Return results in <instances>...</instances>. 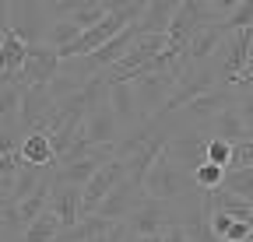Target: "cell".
<instances>
[{
    "label": "cell",
    "instance_id": "cell-1",
    "mask_svg": "<svg viewBox=\"0 0 253 242\" xmlns=\"http://www.w3.org/2000/svg\"><path fill=\"white\" fill-rule=\"evenodd\" d=\"M144 193H148V200H158V204H179V200L197 197L201 186H197V175L190 169H183L179 162L162 155L144 179Z\"/></svg>",
    "mask_w": 253,
    "mask_h": 242
},
{
    "label": "cell",
    "instance_id": "cell-2",
    "mask_svg": "<svg viewBox=\"0 0 253 242\" xmlns=\"http://www.w3.org/2000/svg\"><path fill=\"white\" fill-rule=\"evenodd\" d=\"M0 18H4V25L18 39H25L28 46H46L49 28L56 25L49 18L46 4H39V0H7V4H0Z\"/></svg>",
    "mask_w": 253,
    "mask_h": 242
},
{
    "label": "cell",
    "instance_id": "cell-3",
    "mask_svg": "<svg viewBox=\"0 0 253 242\" xmlns=\"http://www.w3.org/2000/svg\"><path fill=\"white\" fill-rule=\"evenodd\" d=\"M253 60V28H243V32H229V39L221 42V49L214 53V74L221 88H236L239 74L246 70V64Z\"/></svg>",
    "mask_w": 253,
    "mask_h": 242
},
{
    "label": "cell",
    "instance_id": "cell-4",
    "mask_svg": "<svg viewBox=\"0 0 253 242\" xmlns=\"http://www.w3.org/2000/svg\"><path fill=\"white\" fill-rule=\"evenodd\" d=\"M179 77H183V74L169 70V74H141V77H134V81H130V84H134L137 109H141V116H144V123H151V119L166 109V102L172 99Z\"/></svg>",
    "mask_w": 253,
    "mask_h": 242
},
{
    "label": "cell",
    "instance_id": "cell-5",
    "mask_svg": "<svg viewBox=\"0 0 253 242\" xmlns=\"http://www.w3.org/2000/svg\"><path fill=\"white\" fill-rule=\"evenodd\" d=\"M148 204V193H144V186L141 183H134V179L130 175H126L123 179V183L102 200V207L99 210H95V214H99V218H106V221H130L134 214H137V210Z\"/></svg>",
    "mask_w": 253,
    "mask_h": 242
},
{
    "label": "cell",
    "instance_id": "cell-6",
    "mask_svg": "<svg viewBox=\"0 0 253 242\" xmlns=\"http://www.w3.org/2000/svg\"><path fill=\"white\" fill-rule=\"evenodd\" d=\"M60 70H63L60 49H53V46H32L18 84L21 88H46V84H53L60 77Z\"/></svg>",
    "mask_w": 253,
    "mask_h": 242
},
{
    "label": "cell",
    "instance_id": "cell-7",
    "mask_svg": "<svg viewBox=\"0 0 253 242\" xmlns=\"http://www.w3.org/2000/svg\"><path fill=\"white\" fill-rule=\"evenodd\" d=\"M208 144H211V134H201V130H183V134H172L169 144H166V155L172 162H179L183 169L197 172L201 165H208Z\"/></svg>",
    "mask_w": 253,
    "mask_h": 242
},
{
    "label": "cell",
    "instance_id": "cell-8",
    "mask_svg": "<svg viewBox=\"0 0 253 242\" xmlns=\"http://www.w3.org/2000/svg\"><path fill=\"white\" fill-rule=\"evenodd\" d=\"M126 175H130V169H126V162H120V158H109L99 172H95V179L84 186V218H91L95 210L102 207V200L123 183Z\"/></svg>",
    "mask_w": 253,
    "mask_h": 242
},
{
    "label": "cell",
    "instance_id": "cell-9",
    "mask_svg": "<svg viewBox=\"0 0 253 242\" xmlns=\"http://www.w3.org/2000/svg\"><path fill=\"white\" fill-rule=\"evenodd\" d=\"M84 137H88L91 147H116V144L123 140L120 116H116V109H113L109 102H106L99 112H91V116L84 119Z\"/></svg>",
    "mask_w": 253,
    "mask_h": 242
},
{
    "label": "cell",
    "instance_id": "cell-10",
    "mask_svg": "<svg viewBox=\"0 0 253 242\" xmlns=\"http://www.w3.org/2000/svg\"><path fill=\"white\" fill-rule=\"evenodd\" d=\"M49 210L60 218L63 228L81 225V221H84V190H78V186H53Z\"/></svg>",
    "mask_w": 253,
    "mask_h": 242
},
{
    "label": "cell",
    "instance_id": "cell-11",
    "mask_svg": "<svg viewBox=\"0 0 253 242\" xmlns=\"http://www.w3.org/2000/svg\"><path fill=\"white\" fill-rule=\"evenodd\" d=\"M28 42L18 39L11 28L4 25L0 28V64H4V84H18L21 70H25V60H28Z\"/></svg>",
    "mask_w": 253,
    "mask_h": 242
},
{
    "label": "cell",
    "instance_id": "cell-12",
    "mask_svg": "<svg viewBox=\"0 0 253 242\" xmlns=\"http://www.w3.org/2000/svg\"><path fill=\"white\" fill-rule=\"evenodd\" d=\"M109 105H113L116 116H120L123 134H130V130L144 127V116H141L137 99H134V84H109Z\"/></svg>",
    "mask_w": 253,
    "mask_h": 242
},
{
    "label": "cell",
    "instance_id": "cell-13",
    "mask_svg": "<svg viewBox=\"0 0 253 242\" xmlns=\"http://www.w3.org/2000/svg\"><path fill=\"white\" fill-rule=\"evenodd\" d=\"M176 14H179V4H172V0H151L144 18H141L144 35H169Z\"/></svg>",
    "mask_w": 253,
    "mask_h": 242
},
{
    "label": "cell",
    "instance_id": "cell-14",
    "mask_svg": "<svg viewBox=\"0 0 253 242\" xmlns=\"http://www.w3.org/2000/svg\"><path fill=\"white\" fill-rule=\"evenodd\" d=\"M21 158L28 165H39V169H53L56 165V151H53V137L46 130H36L21 140Z\"/></svg>",
    "mask_w": 253,
    "mask_h": 242
},
{
    "label": "cell",
    "instance_id": "cell-15",
    "mask_svg": "<svg viewBox=\"0 0 253 242\" xmlns=\"http://www.w3.org/2000/svg\"><path fill=\"white\" fill-rule=\"evenodd\" d=\"M208 204H211V210H218V214H229L236 221H250L253 225V200H243V197H236L229 190H211Z\"/></svg>",
    "mask_w": 253,
    "mask_h": 242
},
{
    "label": "cell",
    "instance_id": "cell-16",
    "mask_svg": "<svg viewBox=\"0 0 253 242\" xmlns=\"http://www.w3.org/2000/svg\"><path fill=\"white\" fill-rule=\"evenodd\" d=\"M211 137H218V140H229V144H243V140H250L253 134L246 130V123H243V116H239V109H225L214 123H211Z\"/></svg>",
    "mask_w": 253,
    "mask_h": 242
},
{
    "label": "cell",
    "instance_id": "cell-17",
    "mask_svg": "<svg viewBox=\"0 0 253 242\" xmlns=\"http://www.w3.org/2000/svg\"><path fill=\"white\" fill-rule=\"evenodd\" d=\"M109 18V0H78V7L71 14V21L81 28V35L91 32L95 25H102Z\"/></svg>",
    "mask_w": 253,
    "mask_h": 242
},
{
    "label": "cell",
    "instance_id": "cell-18",
    "mask_svg": "<svg viewBox=\"0 0 253 242\" xmlns=\"http://www.w3.org/2000/svg\"><path fill=\"white\" fill-rule=\"evenodd\" d=\"M60 232H63L60 218L53 214V210H46V214L25 232V242H60Z\"/></svg>",
    "mask_w": 253,
    "mask_h": 242
},
{
    "label": "cell",
    "instance_id": "cell-19",
    "mask_svg": "<svg viewBox=\"0 0 253 242\" xmlns=\"http://www.w3.org/2000/svg\"><path fill=\"white\" fill-rule=\"evenodd\" d=\"M78 39H81V28H78L74 21H56V25L49 28V35H46V46L67 49V46H74Z\"/></svg>",
    "mask_w": 253,
    "mask_h": 242
},
{
    "label": "cell",
    "instance_id": "cell-20",
    "mask_svg": "<svg viewBox=\"0 0 253 242\" xmlns=\"http://www.w3.org/2000/svg\"><path fill=\"white\" fill-rule=\"evenodd\" d=\"M221 190H229L243 200H253V169H232L221 183Z\"/></svg>",
    "mask_w": 253,
    "mask_h": 242
},
{
    "label": "cell",
    "instance_id": "cell-21",
    "mask_svg": "<svg viewBox=\"0 0 253 242\" xmlns=\"http://www.w3.org/2000/svg\"><path fill=\"white\" fill-rule=\"evenodd\" d=\"M229 32H243V28H253V0H236L232 14L225 18Z\"/></svg>",
    "mask_w": 253,
    "mask_h": 242
},
{
    "label": "cell",
    "instance_id": "cell-22",
    "mask_svg": "<svg viewBox=\"0 0 253 242\" xmlns=\"http://www.w3.org/2000/svg\"><path fill=\"white\" fill-rule=\"evenodd\" d=\"M194 175H197V186H201L204 193H211V190H221V183H225L229 172L221 169V165H211V162H208V165H201Z\"/></svg>",
    "mask_w": 253,
    "mask_h": 242
},
{
    "label": "cell",
    "instance_id": "cell-23",
    "mask_svg": "<svg viewBox=\"0 0 253 242\" xmlns=\"http://www.w3.org/2000/svg\"><path fill=\"white\" fill-rule=\"evenodd\" d=\"M208 162H211V165H221V169L229 172V165H232V144L211 137V144H208Z\"/></svg>",
    "mask_w": 253,
    "mask_h": 242
},
{
    "label": "cell",
    "instance_id": "cell-24",
    "mask_svg": "<svg viewBox=\"0 0 253 242\" xmlns=\"http://www.w3.org/2000/svg\"><path fill=\"white\" fill-rule=\"evenodd\" d=\"M232 169H253V137L243 140V144H232V165H229V172Z\"/></svg>",
    "mask_w": 253,
    "mask_h": 242
},
{
    "label": "cell",
    "instance_id": "cell-25",
    "mask_svg": "<svg viewBox=\"0 0 253 242\" xmlns=\"http://www.w3.org/2000/svg\"><path fill=\"white\" fill-rule=\"evenodd\" d=\"M232 228H236V218H229V214H218V210H211V232H214V239H218V242H225Z\"/></svg>",
    "mask_w": 253,
    "mask_h": 242
},
{
    "label": "cell",
    "instance_id": "cell-26",
    "mask_svg": "<svg viewBox=\"0 0 253 242\" xmlns=\"http://www.w3.org/2000/svg\"><path fill=\"white\" fill-rule=\"evenodd\" d=\"M239 116H243V123H246V130L253 134V92H239Z\"/></svg>",
    "mask_w": 253,
    "mask_h": 242
},
{
    "label": "cell",
    "instance_id": "cell-27",
    "mask_svg": "<svg viewBox=\"0 0 253 242\" xmlns=\"http://www.w3.org/2000/svg\"><path fill=\"white\" fill-rule=\"evenodd\" d=\"M162 242H190V235H186L183 225H172L169 232H162Z\"/></svg>",
    "mask_w": 253,
    "mask_h": 242
},
{
    "label": "cell",
    "instance_id": "cell-28",
    "mask_svg": "<svg viewBox=\"0 0 253 242\" xmlns=\"http://www.w3.org/2000/svg\"><path fill=\"white\" fill-rule=\"evenodd\" d=\"M236 92H253V60L246 64V70L239 74V84H236Z\"/></svg>",
    "mask_w": 253,
    "mask_h": 242
},
{
    "label": "cell",
    "instance_id": "cell-29",
    "mask_svg": "<svg viewBox=\"0 0 253 242\" xmlns=\"http://www.w3.org/2000/svg\"><path fill=\"white\" fill-rule=\"evenodd\" d=\"M243 242H253V235H250V239H243Z\"/></svg>",
    "mask_w": 253,
    "mask_h": 242
}]
</instances>
